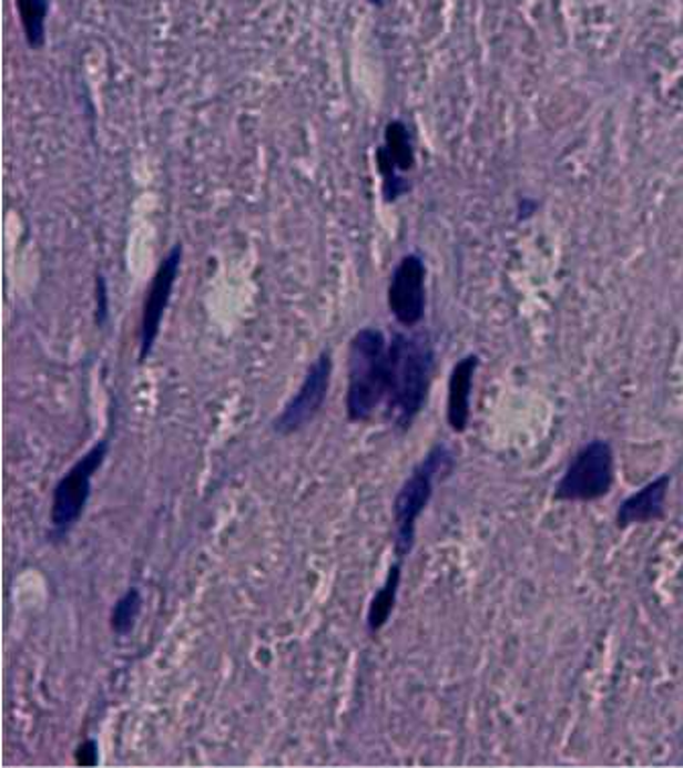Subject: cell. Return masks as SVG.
Instances as JSON below:
<instances>
[{"label": "cell", "instance_id": "18", "mask_svg": "<svg viewBox=\"0 0 683 768\" xmlns=\"http://www.w3.org/2000/svg\"><path fill=\"white\" fill-rule=\"evenodd\" d=\"M371 2H376V4H380L381 0H371Z\"/></svg>", "mask_w": 683, "mask_h": 768}, {"label": "cell", "instance_id": "7", "mask_svg": "<svg viewBox=\"0 0 683 768\" xmlns=\"http://www.w3.org/2000/svg\"><path fill=\"white\" fill-rule=\"evenodd\" d=\"M330 373H333V359L329 351L318 355L317 361L310 366L308 373L304 376L298 391L294 393L290 402L284 406L278 418L274 420V430L278 434H294L304 429L325 406L330 388Z\"/></svg>", "mask_w": 683, "mask_h": 768}, {"label": "cell", "instance_id": "8", "mask_svg": "<svg viewBox=\"0 0 683 768\" xmlns=\"http://www.w3.org/2000/svg\"><path fill=\"white\" fill-rule=\"evenodd\" d=\"M388 306L398 325L417 327L427 310V267L418 255H406L394 269Z\"/></svg>", "mask_w": 683, "mask_h": 768}, {"label": "cell", "instance_id": "6", "mask_svg": "<svg viewBox=\"0 0 683 768\" xmlns=\"http://www.w3.org/2000/svg\"><path fill=\"white\" fill-rule=\"evenodd\" d=\"M182 257H184V249H182L180 243H176L162 259V264L157 265V269H155V274L152 277V284H150L147 294H145L140 322L141 363L152 355L153 345H155L157 335H160V327H162L167 304L172 300V291H174V286H176Z\"/></svg>", "mask_w": 683, "mask_h": 768}, {"label": "cell", "instance_id": "10", "mask_svg": "<svg viewBox=\"0 0 683 768\" xmlns=\"http://www.w3.org/2000/svg\"><path fill=\"white\" fill-rule=\"evenodd\" d=\"M667 485L670 479L661 478L653 483H649L641 492L634 493L633 498H629L624 504L620 505L619 524H639V522H649L663 514V504H665V495H667Z\"/></svg>", "mask_w": 683, "mask_h": 768}, {"label": "cell", "instance_id": "4", "mask_svg": "<svg viewBox=\"0 0 683 768\" xmlns=\"http://www.w3.org/2000/svg\"><path fill=\"white\" fill-rule=\"evenodd\" d=\"M106 454L109 442H96L53 488L51 526L58 534H64L65 530L72 529L84 514L92 490V478L101 469Z\"/></svg>", "mask_w": 683, "mask_h": 768}, {"label": "cell", "instance_id": "14", "mask_svg": "<svg viewBox=\"0 0 683 768\" xmlns=\"http://www.w3.org/2000/svg\"><path fill=\"white\" fill-rule=\"evenodd\" d=\"M141 605H143V597H141L137 587H131V590H128L116 600L113 614H111V628H113L116 636H125V634L135 628V622L140 617Z\"/></svg>", "mask_w": 683, "mask_h": 768}, {"label": "cell", "instance_id": "13", "mask_svg": "<svg viewBox=\"0 0 683 768\" xmlns=\"http://www.w3.org/2000/svg\"><path fill=\"white\" fill-rule=\"evenodd\" d=\"M384 147L390 153L394 164L400 172H408L415 165V145L408 126L402 121H393L384 129Z\"/></svg>", "mask_w": 683, "mask_h": 768}, {"label": "cell", "instance_id": "12", "mask_svg": "<svg viewBox=\"0 0 683 768\" xmlns=\"http://www.w3.org/2000/svg\"><path fill=\"white\" fill-rule=\"evenodd\" d=\"M17 11L26 33L27 45L41 50L45 43V19L50 13V0H17Z\"/></svg>", "mask_w": 683, "mask_h": 768}, {"label": "cell", "instance_id": "17", "mask_svg": "<svg viewBox=\"0 0 683 768\" xmlns=\"http://www.w3.org/2000/svg\"><path fill=\"white\" fill-rule=\"evenodd\" d=\"M78 767H94L99 765V744L94 740H86V743L80 744L77 748V756H74Z\"/></svg>", "mask_w": 683, "mask_h": 768}, {"label": "cell", "instance_id": "1", "mask_svg": "<svg viewBox=\"0 0 683 768\" xmlns=\"http://www.w3.org/2000/svg\"><path fill=\"white\" fill-rule=\"evenodd\" d=\"M435 351L430 337L422 332H396L390 340L388 408L394 424L406 430L422 410L429 393Z\"/></svg>", "mask_w": 683, "mask_h": 768}, {"label": "cell", "instance_id": "5", "mask_svg": "<svg viewBox=\"0 0 683 768\" xmlns=\"http://www.w3.org/2000/svg\"><path fill=\"white\" fill-rule=\"evenodd\" d=\"M614 478V459L606 442H590L573 459L557 485L555 495L568 502H588L606 495Z\"/></svg>", "mask_w": 683, "mask_h": 768}, {"label": "cell", "instance_id": "3", "mask_svg": "<svg viewBox=\"0 0 683 768\" xmlns=\"http://www.w3.org/2000/svg\"><path fill=\"white\" fill-rule=\"evenodd\" d=\"M449 459L451 457L445 447H435L422 461V465L415 469V473L406 479L400 492L396 493L393 505L394 551L398 554V559L410 553L415 544V534H417L418 516L422 514V510L427 508L432 495V481L437 478V473L444 471Z\"/></svg>", "mask_w": 683, "mask_h": 768}, {"label": "cell", "instance_id": "16", "mask_svg": "<svg viewBox=\"0 0 683 768\" xmlns=\"http://www.w3.org/2000/svg\"><path fill=\"white\" fill-rule=\"evenodd\" d=\"M94 322L96 327L102 328L109 320V286L104 276H96V286H94Z\"/></svg>", "mask_w": 683, "mask_h": 768}, {"label": "cell", "instance_id": "15", "mask_svg": "<svg viewBox=\"0 0 683 768\" xmlns=\"http://www.w3.org/2000/svg\"><path fill=\"white\" fill-rule=\"evenodd\" d=\"M376 164H378L381 180H384L381 192H384L386 202H396L400 196H405L406 192L410 190V184H408V180H405V177L398 174L400 170L396 167L393 157H390V153L386 152L384 145H380L378 152H376Z\"/></svg>", "mask_w": 683, "mask_h": 768}, {"label": "cell", "instance_id": "2", "mask_svg": "<svg viewBox=\"0 0 683 768\" xmlns=\"http://www.w3.org/2000/svg\"><path fill=\"white\" fill-rule=\"evenodd\" d=\"M390 342L380 328H361L349 342L345 410L351 422H366L388 398Z\"/></svg>", "mask_w": 683, "mask_h": 768}, {"label": "cell", "instance_id": "9", "mask_svg": "<svg viewBox=\"0 0 683 768\" xmlns=\"http://www.w3.org/2000/svg\"><path fill=\"white\" fill-rule=\"evenodd\" d=\"M478 369V357H463L451 371L449 396H447V422L457 432H463L469 422V398L473 388V376Z\"/></svg>", "mask_w": 683, "mask_h": 768}, {"label": "cell", "instance_id": "11", "mask_svg": "<svg viewBox=\"0 0 683 768\" xmlns=\"http://www.w3.org/2000/svg\"><path fill=\"white\" fill-rule=\"evenodd\" d=\"M400 571H402L400 563H394L390 571H388V577L384 581V585L376 593V597L371 600L369 610H367V631H381L386 626V622L393 616L396 595H398V587H400V581H402Z\"/></svg>", "mask_w": 683, "mask_h": 768}]
</instances>
